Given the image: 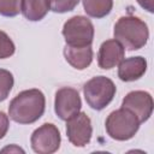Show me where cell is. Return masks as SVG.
<instances>
[{
    "label": "cell",
    "instance_id": "obj_4",
    "mask_svg": "<svg viewBox=\"0 0 154 154\" xmlns=\"http://www.w3.org/2000/svg\"><path fill=\"white\" fill-rule=\"evenodd\" d=\"M116 91L117 89L113 81L105 76L93 77L83 85V94L87 103L96 111H101L108 106Z\"/></svg>",
    "mask_w": 154,
    "mask_h": 154
},
{
    "label": "cell",
    "instance_id": "obj_11",
    "mask_svg": "<svg viewBox=\"0 0 154 154\" xmlns=\"http://www.w3.org/2000/svg\"><path fill=\"white\" fill-rule=\"evenodd\" d=\"M118 65V77L123 82L137 81L147 71V60L143 57H130L123 59Z\"/></svg>",
    "mask_w": 154,
    "mask_h": 154
},
{
    "label": "cell",
    "instance_id": "obj_7",
    "mask_svg": "<svg viewBox=\"0 0 154 154\" xmlns=\"http://www.w3.org/2000/svg\"><path fill=\"white\" fill-rule=\"evenodd\" d=\"M66 135L69 141L76 147L87 146L93 135L91 120L84 112H78L66 120Z\"/></svg>",
    "mask_w": 154,
    "mask_h": 154
},
{
    "label": "cell",
    "instance_id": "obj_6",
    "mask_svg": "<svg viewBox=\"0 0 154 154\" xmlns=\"http://www.w3.org/2000/svg\"><path fill=\"white\" fill-rule=\"evenodd\" d=\"M61 137L59 129L52 123H45L37 128L31 137V148L37 154H52L55 153L60 147Z\"/></svg>",
    "mask_w": 154,
    "mask_h": 154
},
{
    "label": "cell",
    "instance_id": "obj_12",
    "mask_svg": "<svg viewBox=\"0 0 154 154\" xmlns=\"http://www.w3.org/2000/svg\"><path fill=\"white\" fill-rule=\"evenodd\" d=\"M64 57L72 67L84 70L93 61V48L91 46L76 47L66 45L64 48Z\"/></svg>",
    "mask_w": 154,
    "mask_h": 154
},
{
    "label": "cell",
    "instance_id": "obj_3",
    "mask_svg": "<svg viewBox=\"0 0 154 154\" xmlns=\"http://www.w3.org/2000/svg\"><path fill=\"white\" fill-rule=\"evenodd\" d=\"M140 120L128 108H119L109 113L105 128L108 136L117 141H128L132 138L140 129Z\"/></svg>",
    "mask_w": 154,
    "mask_h": 154
},
{
    "label": "cell",
    "instance_id": "obj_14",
    "mask_svg": "<svg viewBox=\"0 0 154 154\" xmlns=\"http://www.w3.org/2000/svg\"><path fill=\"white\" fill-rule=\"evenodd\" d=\"M85 13L93 18H103L112 11L113 0H83Z\"/></svg>",
    "mask_w": 154,
    "mask_h": 154
},
{
    "label": "cell",
    "instance_id": "obj_16",
    "mask_svg": "<svg viewBox=\"0 0 154 154\" xmlns=\"http://www.w3.org/2000/svg\"><path fill=\"white\" fill-rule=\"evenodd\" d=\"M22 0H0V14L4 17H14L20 12Z\"/></svg>",
    "mask_w": 154,
    "mask_h": 154
},
{
    "label": "cell",
    "instance_id": "obj_9",
    "mask_svg": "<svg viewBox=\"0 0 154 154\" xmlns=\"http://www.w3.org/2000/svg\"><path fill=\"white\" fill-rule=\"evenodd\" d=\"M122 107L131 111L137 117L140 123H144L152 116L153 97L148 91H143V90L130 91L123 99Z\"/></svg>",
    "mask_w": 154,
    "mask_h": 154
},
{
    "label": "cell",
    "instance_id": "obj_15",
    "mask_svg": "<svg viewBox=\"0 0 154 154\" xmlns=\"http://www.w3.org/2000/svg\"><path fill=\"white\" fill-rule=\"evenodd\" d=\"M13 83V75L5 69H0V102L7 99L12 90Z\"/></svg>",
    "mask_w": 154,
    "mask_h": 154
},
{
    "label": "cell",
    "instance_id": "obj_1",
    "mask_svg": "<svg viewBox=\"0 0 154 154\" xmlns=\"http://www.w3.org/2000/svg\"><path fill=\"white\" fill-rule=\"evenodd\" d=\"M46 108V99L41 90L28 89L17 94L8 106L10 118L19 124H32L38 120Z\"/></svg>",
    "mask_w": 154,
    "mask_h": 154
},
{
    "label": "cell",
    "instance_id": "obj_19",
    "mask_svg": "<svg viewBox=\"0 0 154 154\" xmlns=\"http://www.w3.org/2000/svg\"><path fill=\"white\" fill-rule=\"evenodd\" d=\"M8 128H10L8 116H6L4 112L0 111V140L5 137V135L8 131Z\"/></svg>",
    "mask_w": 154,
    "mask_h": 154
},
{
    "label": "cell",
    "instance_id": "obj_10",
    "mask_svg": "<svg viewBox=\"0 0 154 154\" xmlns=\"http://www.w3.org/2000/svg\"><path fill=\"white\" fill-rule=\"evenodd\" d=\"M124 54H125L124 47L116 38L102 42L97 53L99 67L103 70L113 69L124 59Z\"/></svg>",
    "mask_w": 154,
    "mask_h": 154
},
{
    "label": "cell",
    "instance_id": "obj_8",
    "mask_svg": "<svg viewBox=\"0 0 154 154\" xmlns=\"http://www.w3.org/2000/svg\"><path fill=\"white\" fill-rule=\"evenodd\" d=\"M82 101L76 89L70 87L60 88L55 93L54 111L61 120H67L81 111Z\"/></svg>",
    "mask_w": 154,
    "mask_h": 154
},
{
    "label": "cell",
    "instance_id": "obj_17",
    "mask_svg": "<svg viewBox=\"0 0 154 154\" xmlns=\"http://www.w3.org/2000/svg\"><path fill=\"white\" fill-rule=\"evenodd\" d=\"M14 51H16V46L13 41L5 31L0 30V59L10 58L11 55H13Z\"/></svg>",
    "mask_w": 154,
    "mask_h": 154
},
{
    "label": "cell",
    "instance_id": "obj_2",
    "mask_svg": "<svg viewBox=\"0 0 154 154\" xmlns=\"http://www.w3.org/2000/svg\"><path fill=\"white\" fill-rule=\"evenodd\" d=\"M114 38L128 51H137L146 46L149 38L147 24L134 16L120 17L114 25Z\"/></svg>",
    "mask_w": 154,
    "mask_h": 154
},
{
    "label": "cell",
    "instance_id": "obj_20",
    "mask_svg": "<svg viewBox=\"0 0 154 154\" xmlns=\"http://www.w3.org/2000/svg\"><path fill=\"white\" fill-rule=\"evenodd\" d=\"M138 2V5L144 8L146 11H148L149 13H153L154 12V4H153V0H136Z\"/></svg>",
    "mask_w": 154,
    "mask_h": 154
},
{
    "label": "cell",
    "instance_id": "obj_18",
    "mask_svg": "<svg viewBox=\"0 0 154 154\" xmlns=\"http://www.w3.org/2000/svg\"><path fill=\"white\" fill-rule=\"evenodd\" d=\"M49 8L55 13H65L72 11L79 2V0H48Z\"/></svg>",
    "mask_w": 154,
    "mask_h": 154
},
{
    "label": "cell",
    "instance_id": "obj_5",
    "mask_svg": "<svg viewBox=\"0 0 154 154\" xmlns=\"http://www.w3.org/2000/svg\"><path fill=\"white\" fill-rule=\"evenodd\" d=\"M63 36L69 46H91L94 38V25L90 19L84 16L71 17L63 26Z\"/></svg>",
    "mask_w": 154,
    "mask_h": 154
},
{
    "label": "cell",
    "instance_id": "obj_13",
    "mask_svg": "<svg viewBox=\"0 0 154 154\" xmlns=\"http://www.w3.org/2000/svg\"><path fill=\"white\" fill-rule=\"evenodd\" d=\"M49 11L48 0H22L20 12L30 22H38Z\"/></svg>",
    "mask_w": 154,
    "mask_h": 154
}]
</instances>
